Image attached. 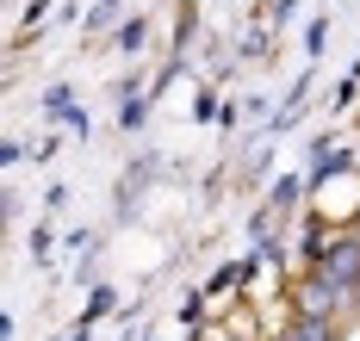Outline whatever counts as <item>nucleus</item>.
I'll return each instance as SVG.
<instances>
[{
	"label": "nucleus",
	"instance_id": "obj_1",
	"mask_svg": "<svg viewBox=\"0 0 360 341\" xmlns=\"http://www.w3.org/2000/svg\"><path fill=\"white\" fill-rule=\"evenodd\" d=\"M311 273H323L329 286H335V292L360 310V236H354V229H348V236H335L323 255H317V267H311Z\"/></svg>",
	"mask_w": 360,
	"mask_h": 341
},
{
	"label": "nucleus",
	"instance_id": "obj_3",
	"mask_svg": "<svg viewBox=\"0 0 360 341\" xmlns=\"http://www.w3.org/2000/svg\"><path fill=\"white\" fill-rule=\"evenodd\" d=\"M286 341H342V323H317V316H292Z\"/></svg>",
	"mask_w": 360,
	"mask_h": 341
},
{
	"label": "nucleus",
	"instance_id": "obj_6",
	"mask_svg": "<svg viewBox=\"0 0 360 341\" xmlns=\"http://www.w3.org/2000/svg\"><path fill=\"white\" fill-rule=\"evenodd\" d=\"M298 199V180H280V187L267 192V211H280V205H292Z\"/></svg>",
	"mask_w": 360,
	"mask_h": 341
},
{
	"label": "nucleus",
	"instance_id": "obj_8",
	"mask_svg": "<svg viewBox=\"0 0 360 341\" xmlns=\"http://www.w3.org/2000/svg\"><path fill=\"white\" fill-rule=\"evenodd\" d=\"M354 236H360V224H354Z\"/></svg>",
	"mask_w": 360,
	"mask_h": 341
},
{
	"label": "nucleus",
	"instance_id": "obj_5",
	"mask_svg": "<svg viewBox=\"0 0 360 341\" xmlns=\"http://www.w3.org/2000/svg\"><path fill=\"white\" fill-rule=\"evenodd\" d=\"M112 13H118V0H100V6L87 13V32H106V25H112Z\"/></svg>",
	"mask_w": 360,
	"mask_h": 341
},
{
	"label": "nucleus",
	"instance_id": "obj_2",
	"mask_svg": "<svg viewBox=\"0 0 360 341\" xmlns=\"http://www.w3.org/2000/svg\"><path fill=\"white\" fill-rule=\"evenodd\" d=\"M354 304L342 298L335 286H329L323 273H304L298 286H292V316H317V323H342Z\"/></svg>",
	"mask_w": 360,
	"mask_h": 341
},
{
	"label": "nucleus",
	"instance_id": "obj_4",
	"mask_svg": "<svg viewBox=\"0 0 360 341\" xmlns=\"http://www.w3.org/2000/svg\"><path fill=\"white\" fill-rule=\"evenodd\" d=\"M112 310V286H94V298H87V323H100Z\"/></svg>",
	"mask_w": 360,
	"mask_h": 341
},
{
	"label": "nucleus",
	"instance_id": "obj_7",
	"mask_svg": "<svg viewBox=\"0 0 360 341\" xmlns=\"http://www.w3.org/2000/svg\"><path fill=\"white\" fill-rule=\"evenodd\" d=\"M143 32H149L143 19H131V25H124V32H118V44H124V50H137V44H143Z\"/></svg>",
	"mask_w": 360,
	"mask_h": 341
}]
</instances>
